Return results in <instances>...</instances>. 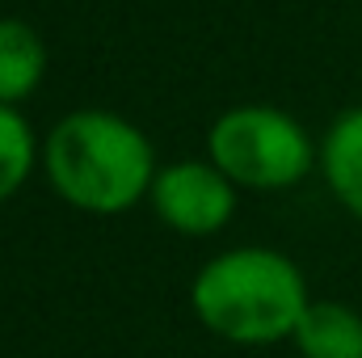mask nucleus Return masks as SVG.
<instances>
[{"instance_id": "39448f33", "label": "nucleus", "mask_w": 362, "mask_h": 358, "mask_svg": "<svg viewBox=\"0 0 362 358\" xmlns=\"http://www.w3.org/2000/svg\"><path fill=\"white\" fill-rule=\"evenodd\" d=\"M295 346L303 358H362V316L346 304H308L295 325Z\"/></svg>"}, {"instance_id": "7ed1b4c3", "label": "nucleus", "mask_w": 362, "mask_h": 358, "mask_svg": "<svg viewBox=\"0 0 362 358\" xmlns=\"http://www.w3.org/2000/svg\"><path fill=\"white\" fill-rule=\"evenodd\" d=\"M211 161L240 185L282 190L312 169L308 131L274 105H236L211 127Z\"/></svg>"}, {"instance_id": "423d86ee", "label": "nucleus", "mask_w": 362, "mask_h": 358, "mask_svg": "<svg viewBox=\"0 0 362 358\" xmlns=\"http://www.w3.org/2000/svg\"><path fill=\"white\" fill-rule=\"evenodd\" d=\"M47 72V47L34 25L17 17H0V101L17 105L38 89Z\"/></svg>"}, {"instance_id": "f03ea898", "label": "nucleus", "mask_w": 362, "mask_h": 358, "mask_svg": "<svg viewBox=\"0 0 362 358\" xmlns=\"http://www.w3.org/2000/svg\"><path fill=\"white\" fill-rule=\"evenodd\" d=\"M189 299L198 321L236 346H266L295 333L312 304L303 274L274 249H232L206 262Z\"/></svg>"}, {"instance_id": "0eeeda50", "label": "nucleus", "mask_w": 362, "mask_h": 358, "mask_svg": "<svg viewBox=\"0 0 362 358\" xmlns=\"http://www.w3.org/2000/svg\"><path fill=\"white\" fill-rule=\"evenodd\" d=\"M320 165L333 194L362 219V105L333 122V131L325 135Z\"/></svg>"}, {"instance_id": "20e7f679", "label": "nucleus", "mask_w": 362, "mask_h": 358, "mask_svg": "<svg viewBox=\"0 0 362 358\" xmlns=\"http://www.w3.org/2000/svg\"><path fill=\"white\" fill-rule=\"evenodd\" d=\"M152 207L169 228L189 232V236H206L232 219L236 194H232V178L219 165L181 161V165H169L156 173Z\"/></svg>"}, {"instance_id": "f257e3e1", "label": "nucleus", "mask_w": 362, "mask_h": 358, "mask_svg": "<svg viewBox=\"0 0 362 358\" xmlns=\"http://www.w3.org/2000/svg\"><path fill=\"white\" fill-rule=\"evenodd\" d=\"M47 173L72 207L93 215H118L135 207L156 181L152 144L144 131L105 110L68 114L51 131Z\"/></svg>"}, {"instance_id": "6e6552de", "label": "nucleus", "mask_w": 362, "mask_h": 358, "mask_svg": "<svg viewBox=\"0 0 362 358\" xmlns=\"http://www.w3.org/2000/svg\"><path fill=\"white\" fill-rule=\"evenodd\" d=\"M34 169V131L30 122L0 101V202L30 178Z\"/></svg>"}]
</instances>
